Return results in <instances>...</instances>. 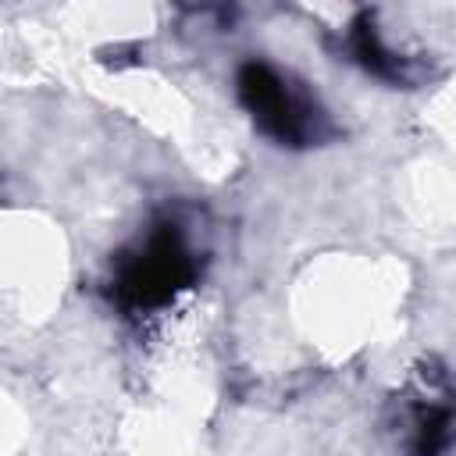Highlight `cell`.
<instances>
[{
    "label": "cell",
    "mask_w": 456,
    "mask_h": 456,
    "mask_svg": "<svg viewBox=\"0 0 456 456\" xmlns=\"http://www.w3.org/2000/svg\"><path fill=\"white\" fill-rule=\"evenodd\" d=\"M192 253L175 224H157L150 239L132 249L114 278V296L125 310H150L167 303L192 278Z\"/></svg>",
    "instance_id": "obj_1"
},
{
    "label": "cell",
    "mask_w": 456,
    "mask_h": 456,
    "mask_svg": "<svg viewBox=\"0 0 456 456\" xmlns=\"http://www.w3.org/2000/svg\"><path fill=\"white\" fill-rule=\"evenodd\" d=\"M239 96L253 114V121L278 142L303 146L321 139L324 132L321 107L267 64H246L239 71Z\"/></svg>",
    "instance_id": "obj_2"
}]
</instances>
